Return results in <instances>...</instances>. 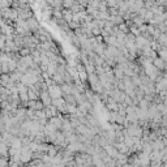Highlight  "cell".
<instances>
[{
	"mask_svg": "<svg viewBox=\"0 0 167 167\" xmlns=\"http://www.w3.org/2000/svg\"><path fill=\"white\" fill-rule=\"evenodd\" d=\"M48 93H50V96L52 97V99L55 98H60V97H64V91L61 89V86L60 85H51V86H48Z\"/></svg>",
	"mask_w": 167,
	"mask_h": 167,
	"instance_id": "obj_1",
	"label": "cell"
},
{
	"mask_svg": "<svg viewBox=\"0 0 167 167\" xmlns=\"http://www.w3.org/2000/svg\"><path fill=\"white\" fill-rule=\"evenodd\" d=\"M153 64L155 65L158 69H161V71L167 69V63H166V60L163 59V57L159 56V55L155 57V59H153Z\"/></svg>",
	"mask_w": 167,
	"mask_h": 167,
	"instance_id": "obj_2",
	"label": "cell"
},
{
	"mask_svg": "<svg viewBox=\"0 0 167 167\" xmlns=\"http://www.w3.org/2000/svg\"><path fill=\"white\" fill-rule=\"evenodd\" d=\"M43 103H45V106L47 107V106H50V105H52V97L50 96V93H48V90H43L42 93H41V98H39Z\"/></svg>",
	"mask_w": 167,
	"mask_h": 167,
	"instance_id": "obj_3",
	"label": "cell"
},
{
	"mask_svg": "<svg viewBox=\"0 0 167 167\" xmlns=\"http://www.w3.org/2000/svg\"><path fill=\"white\" fill-rule=\"evenodd\" d=\"M26 24H27L29 29H30L32 32H37L38 29H39V24H38V21L35 20V18H33V17L27 18V20H26Z\"/></svg>",
	"mask_w": 167,
	"mask_h": 167,
	"instance_id": "obj_4",
	"label": "cell"
},
{
	"mask_svg": "<svg viewBox=\"0 0 167 167\" xmlns=\"http://www.w3.org/2000/svg\"><path fill=\"white\" fill-rule=\"evenodd\" d=\"M76 3H77V0H63V8L71 9Z\"/></svg>",
	"mask_w": 167,
	"mask_h": 167,
	"instance_id": "obj_5",
	"label": "cell"
}]
</instances>
